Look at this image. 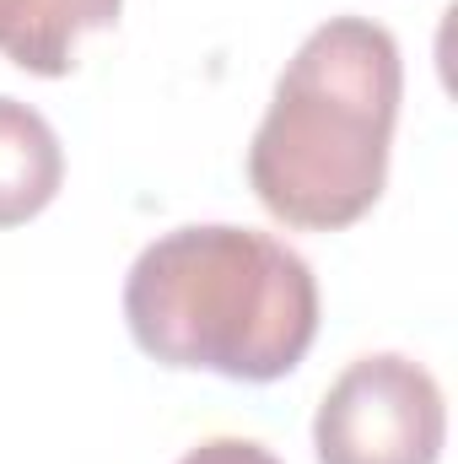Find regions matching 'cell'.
Wrapping results in <instances>:
<instances>
[{
  "label": "cell",
  "mask_w": 458,
  "mask_h": 464,
  "mask_svg": "<svg viewBox=\"0 0 458 464\" xmlns=\"http://www.w3.org/2000/svg\"><path fill=\"white\" fill-rule=\"evenodd\" d=\"M124 324L162 367L275 383L319 335V281L313 265L270 232L227 222L178 227L129 265Z\"/></svg>",
  "instance_id": "obj_1"
},
{
  "label": "cell",
  "mask_w": 458,
  "mask_h": 464,
  "mask_svg": "<svg viewBox=\"0 0 458 464\" xmlns=\"http://www.w3.org/2000/svg\"><path fill=\"white\" fill-rule=\"evenodd\" d=\"M405 65L388 27L329 16L302 38L248 146L259 206L308 232L361 222L388 184Z\"/></svg>",
  "instance_id": "obj_2"
},
{
  "label": "cell",
  "mask_w": 458,
  "mask_h": 464,
  "mask_svg": "<svg viewBox=\"0 0 458 464\" xmlns=\"http://www.w3.org/2000/svg\"><path fill=\"white\" fill-rule=\"evenodd\" d=\"M448 443V405L437 378L399 356H356L313 416L319 464H437Z\"/></svg>",
  "instance_id": "obj_3"
},
{
  "label": "cell",
  "mask_w": 458,
  "mask_h": 464,
  "mask_svg": "<svg viewBox=\"0 0 458 464\" xmlns=\"http://www.w3.org/2000/svg\"><path fill=\"white\" fill-rule=\"evenodd\" d=\"M124 0H0V54L33 76H65L81 33L119 22Z\"/></svg>",
  "instance_id": "obj_4"
},
{
  "label": "cell",
  "mask_w": 458,
  "mask_h": 464,
  "mask_svg": "<svg viewBox=\"0 0 458 464\" xmlns=\"http://www.w3.org/2000/svg\"><path fill=\"white\" fill-rule=\"evenodd\" d=\"M65 179V151L49 119L16 98H0V227L33 222Z\"/></svg>",
  "instance_id": "obj_5"
},
{
  "label": "cell",
  "mask_w": 458,
  "mask_h": 464,
  "mask_svg": "<svg viewBox=\"0 0 458 464\" xmlns=\"http://www.w3.org/2000/svg\"><path fill=\"white\" fill-rule=\"evenodd\" d=\"M178 464H281L264 443H248V438H205L195 443Z\"/></svg>",
  "instance_id": "obj_6"
}]
</instances>
